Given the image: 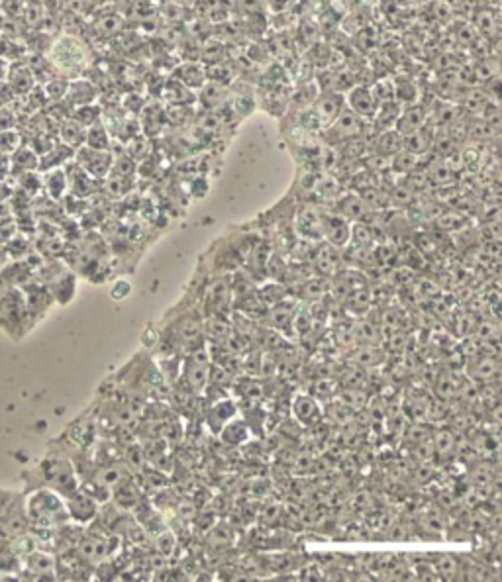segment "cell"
<instances>
[{
	"mask_svg": "<svg viewBox=\"0 0 502 582\" xmlns=\"http://www.w3.org/2000/svg\"><path fill=\"white\" fill-rule=\"evenodd\" d=\"M27 518L36 521L37 526H57L59 521H65L69 518V512L65 502H61L59 494L54 491H39L36 492L30 502H27Z\"/></svg>",
	"mask_w": 502,
	"mask_h": 582,
	"instance_id": "obj_1",
	"label": "cell"
},
{
	"mask_svg": "<svg viewBox=\"0 0 502 582\" xmlns=\"http://www.w3.org/2000/svg\"><path fill=\"white\" fill-rule=\"evenodd\" d=\"M87 47L73 36L59 37L51 46V65L61 73L79 75L87 67Z\"/></svg>",
	"mask_w": 502,
	"mask_h": 582,
	"instance_id": "obj_2",
	"label": "cell"
},
{
	"mask_svg": "<svg viewBox=\"0 0 502 582\" xmlns=\"http://www.w3.org/2000/svg\"><path fill=\"white\" fill-rule=\"evenodd\" d=\"M73 159L82 171H87V173L91 175L92 179L102 181L104 177H108L110 169H112V161H114V155H112V151H101V149L81 146L79 149H75Z\"/></svg>",
	"mask_w": 502,
	"mask_h": 582,
	"instance_id": "obj_3",
	"label": "cell"
},
{
	"mask_svg": "<svg viewBox=\"0 0 502 582\" xmlns=\"http://www.w3.org/2000/svg\"><path fill=\"white\" fill-rule=\"evenodd\" d=\"M344 99H346L347 108L351 110L356 116H359L361 120H373L379 104L375 101L371 87L356 84L347 91V94H344Z\"/></svg>",
	"mask_w": 502,
	"mask_h": 582,
	"instance_id": "obj_4",
	"label": "cell"
},
{
	"mask_svg": "<svg viewBox=\"0 0 502 582\" xmlns=\"http://www.w3.org/2000/svg\"><path fill=\"white\" fill-rule=\"evenodd\" d=\"M44 474H46L47 482L51 484V488L57 492H63V494H73L77 491V482H75V474L71 464L59 461V459H51L44 464Z\"/></svg>",
	"mask_w": 502,
	"mask_h": 582,
	"instance_id": "obj_5",
	"label": "cell"
},
{
	"mask_svg": "<svg viewBox=\"0 0 502 582\" xmlns=\"http://www.w3.org/2000/svg\"><path fill=\"white\" fill-rule=\"evenodd\" d=\"M322 236L328 239L330 246H347L349 237H351V222L344 218V216H339L338 212L322 216Z\"/></svg>",
	"mask_w": 502,
	"mask_h": 582,
	"instance_id": "obj_6",
	"label": "cell"
},
{
	"mask_svg": "<svg viewBox=\"0 0 502 582\" xmlns=\"http://www.w3.org/2000/svg\"><path fill=\"white\" fill-rule=\"evenodd\" d=\"M330 134L336 136L338 141H347L351 137L363 134V120L356 116L347 106H344L338 116L330 122Z\"/></svg>",
	"mask_w": 502,
	"mask_h": 582,
	"instance_id": "obj_7",
	"label": "cell"
},
{
	"mask_svg": "<svg viewBox=\"0 0 502 582\" xmlns=\"http://www.w3.org/2000/svg\"><path fill=\"white\" fill-rule=\"evenodd\" d=\"M428 116L429 110L422 104H410V106H402V112L396 124H394V129L401 134V136H406V134H412L416 129H420L422 126L428 124Z\"/></svg>",
	"mask_w": 502,
	"mask_h": 582,
	"instance_id": "obj_8",
	"label": "cell"
},
{
	"mask_svg": "<svg viewBox=\"0 0 502 582\" xmlns=\"http://www.w3.org/2000/svg\"><path fill=\"white\" fill-rule=\"evenodd\" d=\"M96 101V87L92 84L89 79H82L77 77L73 81H69L67 84V92H65V104L73 110L82 104H91Z\"/></svg>",
	"mask_w": 502,
	"mask_h": 582,
	"instance_id": "obj_9",
	"label": "cell"
},
{
	"mask_svg": "<svg viewBox=\"0 0 502 582\" xmlns=\"http://www.w3.org/2000/svg\"><path fill=\"white\" fill-rule=\"evenodd\" d=\"M373 212L375 210L369 208L357 192H349L338 201V214L349 220L351 224L353 222H369Z\"/></svg>",
	"mask_w": 502,
	"mask_h": 582,
	"instance_id": "obj_10",
	"label": "cell"
},
{
	"mask_svg": "<svg viewBox=\"0 0 502 582\" xmlns=\"http://www.w3.org/2000/svg\"><path fill=\"white\" fill-rule=\"evenodd\" d=\"M67 173V171H65ZM99 184L101 181L92 179L91 175L87 171H82L79 165L75 163L69 173H67V186H69V192L77 196V198H84V196H91L94 192L99 191Z\"/></svg>",
	"mask_w": 502,
	"mask_h": 582,
	"instance_id": "obj_11",
	"label": "cell"
},
{
	"mask_svg": "<svg viewBox=\"0 0 502 582\" xmlns=\"http://www.w3.org/2000/svg\"><path fill=\"white\" fill-rule=\"evenodd\" d=\"M67 512H69V518L77 519V521H89L96 516V500L89 496L87 492L75 491L73 494H69V500H67Z\"/></svg>",
	"mask_w": 502,
	"mask_h": 582,
	"instance_id": "obj_12",
	"label": "cell"
},
{
	"mask_svg": "<svg viewBox=\"0 0 502 582\" xmlns=\"http://www.w3.org/2000/svg\"><path fill=\"white\" fill-rule=\"evenodd\" d=\"M6 82H8V87L16 96H26L27 92L36 87V77H34V71H32L30 65L10 63Z\"/></svg>",
	"mask_w": 502,
	"mask_h": 582,
	"instance_id": "obj_13",
	"label": "cell"
},
{
	"mask_svg": "<svg viewBox=\"0 0 502 582\" xmlns=\"http://www.w3.org/2000/svg\"><path fill=\"white\" fill-rule=\"evenodd\" d=\"M292 416L304 426H316L322 419V408L314 396H296L292 400Z\"/></svg>",
	"mask_w": 502,
	"mask_h": 582,
	"instance_id": "obj_14",
	"label": "cell"
},
{
	"mask_svg": "<svg viewBox=\"0 0 502 582\" xmlns=\"http://www.w3.org/2000/svg\"><path fill=\"white\" fill-rule=\"evenodd\" d=\"M434 134H436V127L432 124H426L422 126L420 129L412 132V134H406L402 136V149L408 151V153L416 155L420 157L424 153H429V147H432V139H434Z\"/></svg>",
	"mask_w": 502,
	"mask_h": 582,
	"instance_id": "obj_15",
	"label": "cell"
},
{
	"mask_svg": "<svg viewBox=\"0 0 502 582\" xmlns=\"http://www.w3.org/2000/svg\"><path fill=\"white\" fill-rule=\"evenodd\" d=\"M75 157L73 147L65 146L63 141H55L51 149H47L46 153L39 155V165H37V171L46 173L49 169H57V167H63Z\"/></svg>",
	"mask_w": 502,
	"mask_h": 582,
	"instance_id": "obj_16",
	"label": "cell"
},
{
	"mask_svg": "<svg viewBox=\"0 0 502 582\" xmlns=\"http://www.w3.org/2000/svg\"><path fill=\"white\" fill-rule=\"evenodd\" d=\"M112 541H114V539H108V537L101 536L87 537L81 545H79V555H81L84 561H89V563H101L102 559H106V557L112 553V549H110V543H112Z\"/></svg>",
	"mask_w": 502,
	"mask_h": 582,
	"instance_id": "obj_17",
	"label": "cell"
},
{
	"mask_svg": "<svg viewBox=\"0 0 502 582\" xmlns=\"http://www.w3.org/2000/svg\"><path fill=\"white\" fill-rule=\"evenodd\" d=\"M402 149V136L391 127V129H381L377 132V136L373 139V151L375 153L383 155V157H393L394 153H399Z\"/></svg>",
	"mask_w": 502,
	"mask_h": 582,
	"instance_id": "obj_18",
	"label": "cell"
},
{
	"mask_svg": "<svg viewBox=\"0 0 502 582\" xmlns=\"http://www.w3.org/2000/svg\"><path fill=\"white\" fill-rule=\"evenodd\" d=\"M344 106H346L344 94H338V92H326V94L318 101V104H316L314 114L318 116L320 122H332V120L336 118L339 112L344 110Z\"/></svg>",
	"mask_w": 502,
	"mask_h": 582,
	"instance_id": "obj_19",
	"label": "cell"
},
{
	"mask_svg": "<svg viewBox=\"0 0 502 582\" xmlns=\"http://www.w3.org/2000/svg\"><path fill=\"white\" fill-rule=\"evenodd\" d=\"M84 132H87V127H82L81 124H77L71 118L61 120L59 126H57L59 141H63L65 146L73 147V149L84 146Z\"/></svg>",
	"mask_w": 502,
	"mask_h": 582,
	"instance_id": "obj_20",
	"label": "cell"
},
{
	"mask_svg": "<svg viewBox=\"0 0 502 582\" xmlns=\"http://www.w3.org/2000/svg\"><path fill=\"white\" fill-rule=\"evenodd\" d=\"M112 136H110L108 126H104V122H96L92 126L87 127L84 132V146L92 149H101V151H110L112 149Z\"/></svg>",
	"mask_w": 502,
	"mask_h": 582,
	"instance_id": "obj_21",
	"label": "cell"
},
{
	"mask_svg": "<svg viewBox=\"0 0 502 582\" xmlns=\"http://www.w3.org/2000/svg\"><path fill=\"white\" fill-rule=\"evenodd\" d=\"M401 112H402V106L396 101L379 104V106H377V112H375V116H373L375 129H377V132H381V129H391V127H394L396 120H399V116H401Z\"/></svg>",
	"mask_w": 502,
	"mask_h": 582,
	"instance_id": "obj_22",
	"label": "cell"
},
{
	"mask_svg": "<svg viewBox=\"0 0 502 582\" xmlns=\"http://www.w3.org/2000/svg\"><path fill=\"white\" fill-rule=\"evenodd\" d=\"M339 247H334L326 243V246L318 247V251L314 255V265L322 274H334L338 271L339 267V259H341V253L338 251Z\"/></svg>",
	"mask_w": 502,
	"mask_h": 582,
	"instance_id": "obj_23",
	"label": "cell"
},
{
	"mask_svg": "<svg viewBox=\"0 0 502 582\" xmlns=\"http://www.w3.org/2000/svg\"><path fill=\"white\" fill-rule=\"evenodd\" d=\"M12 163V173H26V171H37L39 165V155L30 146H22L10 155Z\"/></svg>",
	"mask_w": 502,
	"mask_h": 582,
	"instance_id": "obj_24",
	"label": "cell"
},
{
	"mask_svg": "<svg viewBox=\"0 0 502 582\" xmlns=\"http://www.w3.org/2000/svg\"><path fill=\"white\" fill-rule=\"evenodd\" d=\"M236 412H238V408H236V404L232 400H222L218 402L214 408L208 412V426H211V429L214 431V434H218L220 429L224 428L226 424H228L230 419L236 416Z\"/></svg>",
	"mask_w": 502,
	"mask_h": 582,
	"instance_id": "obj_25",
	"label": "cell"
},
{
	"mask_svg": "<svg viewBox=\"0 0 502 582\" xmlns=\"http://www.w3.org/2000/svg\"><path fill=\"white\" fill-rule=\"evenodd\" d=\"M44 189L49 192V196L59 201L63 198L65 192L69 191L67 186V173H65L63 167H57V169H49L46 171V177H44Z\"/></svg>",
	"mask_w": 502,
	"mask_h": 582,
	"instance_id": "obj_26",
	"label": "cell"
},
{
	"mask_svg": "<svg viewBox=\"0 0 502 582\" xmlns=\"http://www.w3.org/2000/svg\"><path fill=\"white\" fill-rule=\"evenodd\" d=\"M351 361L359 369H373L384 361V355L381 349H377V346H359L351 353Z\"/></svg>",
	"mask_w": 502,
	"mask_h": 582,
	"instance_id": "obj_27",
	"label": "cell"
},
{
	"mask_svg": "<svg viewBox=\"0 0 502 582\" xmlns=\"http://www.w3.org/2000/svg\"><path fill=\"white\" fill-rule=\"evenodd\" d=\"M322 216L318 208H304L299 216V228L306 237H322Z\"/></svg>",
	"mask_w": 502,
	"mask_h": 582,
	"instance_id": "obj_28",
	"label": "cell"
},
{
	"mask_svg": "<svg viewBox=\"0 0 502 582\" xmlns=\"http://www.w3.org/2000/svg\"><path fill=\"white\" fill-rule=\"evenodd\" d=\"M218 436L222 437V441L228 443V445H239V443L246 441L249 431H247L246 422H239V419L232 418L224 428L220 429Z\"/></svg>",
	"mask_w": 502,
	"mask_h": 582,
	"instance_id": "obj_29",
	"label": "cell"
},
{
	"mask_svg": "<svg viewBox=\"0 0 502 582\" xmlns=\"http://www.w3.org/2000/svg\"><path fill=\"white\" fill-rule=\"evenodd\" d=\"M177 81H181L184 87H202L206 82V69L199 63H184L177 71Z\"/></svg>",
	"mask_w": 502,
	"mask_h": 582,
	"instance_id": "obj_30",
	"label": "cell"
},
{
	"mask_svg": "<svg viewBox=\"0 0 502 582\" xmlns=\"http://www.w3.org/2000/svg\"><path fill=\"white\" fill-rule=\"evenodd\" d=\"M69 118L75 120L77 124H81L82 127H89L92 126V124H96V122H101L102 108L99 104H94V102H91V104H82V106H77V108L71 110Z\"/></svg>",
	"mask_w": 502,
	"mask_h": 582,
	"instance_id": "obj_31",
	"label": "cell"
},
{
	"mask_svg": "<svg viewBox=\"0 0 502 582\" xmlns=\"http://www.w3.org/2000/svg\"><path fill=\"white\" fill-rule=\"evenodd\" d=\"M489 102H491V99H489V94H487V92L481 91V89H469V91L463 94L461 108L465 110V112H469V114L481 116Z\"/></svg>",
	"mask_w": 502,
	"mask_h": 582,
	"instance_id": "obj_32",
	"label": "cell"
},
{
	"mask_svg": "<svg viewBox=\"0 0 502 582\" xmlns=\"http://www.w3.org/2000/svg\"><path fill=\"white\" fill-rule=\"evenodd\" d=\"M101 182L104 192H106L108 196H112V198H122V196H126V194L132 191V181H130L128 177H120V175L108 173V177H104Z\"/></svg>",
	"mask_w": 502,
	"mask_h": 582,
	"instance_id": "obj_33",
	"label": "cell"
},
{
	"mask_svg": "<svg viewBox=\"0 0 502 582\" xmlns=\"http://www.w3.org/2000/svg\"><path fill=\"white\" fill-rule=\"evenodd\" d=\"M418 165H420V157H416V155H412L408 153V151L401 149L399 153H394L393 157L389 159V171L396 175H406L410 173L412 169H416Z\"/></svg>",
	"mask_w": 502,
	"mask_h": 582,
	"instance_id": "obj_34",
	"label": "cell"
},
{
	"mask_svg": "<svg viewBox=\"0 0 502 582\" xmlns=\"http://www.w3.org/2000/svg\"><path fill=\"white\" fill-rule=\"evenodd\" d=\"M424 171H426V175H428L429 184H439V186H446V184L453 182V179H456V173H453V171L449 169L444 159H441V161H439V159H436V161L429 165V167H426Z\"/></svg>",
	"mask_w": 502,
	"mask_h": 582,
	"instance_id": "obj_35",
	"label": "cell"
},
{
	"mask_svg": "<svg viewBox=\"0 0 502 582\" xmlns=\"http://www.w3.org/2000/svg\"><path fill=\"white\" fill-rule=\"evenodd\" d=\"M149 151H151V144H149V139H147L146 136H142V134L130 137L128 141H126V146H124V153L128 155V157H132L136 163L137 161H142V159H146L147 155H149Z\"/></svg>",
	"mask_w": 502,
	"mask_h": 582,
	"instance_id": "obj_36",
	"label": "cell"
},
{
	"mask_svg": "<svg viewBox=\"0 0 502 582\" xmlns=\"http://www.w3.org/2000/svg\"><path fill=\"white\" fill-rule=\"evenodd\" d=\"M357 341H361L363 346H379L381 343V328L373 322H359L357 328L353 329Z\"/></svg>",
	"mask_w": 502,
	"mask_h": 582,
	"instance_id": "obj_37",
	"label": "cell"
},
{
	"mask_svg": "<svg viewBox=\"0 0 502 582\" xmlns=\"http://www.w3.org/2000/svg\"><path fill=\"white\" fill-rule=\"evenodd\" d=\"M418 89L412 81H394V101L401 106H410L418 102Z\"/></svg>",
	"mask_w": 502,
	"mask_h": 582,
	"instance_id": "obj_38",
	"label": "cell"
},
{
	"mask_svg": "<svg viewBox=\"0 0 502 582\" xmlns=\"http://www.w3.org/2000/svg\"><path fill=\"white\" fill-rule=\"evenodd\" d=\"M114 498H116V502H118L120 508H126V510L136 508L137 500H139V496H137V488L130 481H124L122 484H118V486L114 488Z\"/></svg>",
	"mask_w": 502,
	"mask_h": 582,
	"instance_id": "obj_39",
	"label": "cell"
},
{
	"mask_svg": "<svg viewBox=\"0 0 502 582\" xmlns=\"http://www.w3.org/2000/svg\"><path fill=\"white\" fill-rule=\"evenodd\" d=\"M22 146H24L22 134H20L16 127H4V129H0V153L12 155Z\"/></svg>",
	"mask_w": 502,
	"mask_h": 582,
	"instance_id": "obj_40",
	"label": "cell"
},
{
	"mask_svg": "<svg viewBox=\"0 0 502 582\" xmlns=\"http://www.w3.org/2000/svg\"><path fill=\"white\" fill-rule=\"evenodd\" d=\"M202 104L206 106L208 110L218 108L220 104L224 102V87L220 82H204L202 84Z\"/></svg>",
	"mask_w": 502,
	"mask_h": 582,
	"instance_id": "obj_41",
	"label": "cell"
},
{
	"mask_svg": "<svg viewBox=\"0 0 502 582\" xmlns=\"http://www.w3.org/2000/svg\"><path fill=\"white\" fill-rule=\"evenodd\" d=\"M206 381H208V363H199L191 359V363L187 367V382L199 391L206 384Z\"/></svg>",
	"mask_w": 502,
	"mask_h": 582,
	"instance_id": "obj_42",
	"label": "cell"
},
{
	"mask_svg": "<svg viewBox=\"0 0 502 582\" xmlns=\"http://www.w3.org/2000/svg\"><path fill=\"white\" fill-rule=\"evenodd\" d=\"M124 481H128V474H124V471H122L120 467H106V469H102V471H99V474H96V482H99L101 486H104L106 491L116 488V486L122 484Z\"/></svg>",
	"mask_w": 502,
	"mask_h": 582,
	"instance_id": "obj_43",
	"label": "cell"
},
{
	"mask_svg": "<svg viewBox=\"0 0 502 582\" xmlns=\"http://www.w3.org/2000/svg\"><path fill=\"white\" fill-rule=\"evenodd\" d=\"M338 400L344 402L351 410H361L367 406L369 396H367L365 388H346L344 392H339Z\"/></svg>",
	"mask_w": 502,
	"mask_h": 582,
	"instance_id": "obj_44",
	"label": "cell"
},
{
	"mask_svg": "<svg viewBox=\"0 0 502 582\" xmlns=\"http://www.w3.org/2000/svg\"><path fill=\"white\" fill-rule=\"evenodd\" d=\"M373 232H371L367 222H353L351 224V237H349V241H356L361 249H365L367 246L373 243Z\"/></svg>",
	"mask_w": 502,
	"mask_h": 582,
	"instance_id": "obj_45",
	"label": "cell"
},
{
	"mask_svg": "<svg viewBox=\"0 0 502 582\" xmlns=\"http://www.w3.org/2000/svg\"><path fill=\"white\" fill-rule=\"evenodd\" d=\"M436 569H438L439 576L446 578V581H451V578L459 576V563H457L456 557L441 555L438 559V563H436Z\"/></svg>",
	"mask_w": 502,
	"mask_h": 582,
	"instance_id": "obj_46",
	"label": "cell"
},
{
	"mask_svg": "<svg viewBox=\"0 0 502 582\" xmlns=\"http://www.w3.org/2000/svg\"><path fill=\"white\" fill-rule=\"evenodd\" d=\"M156 549L161 557H171L177 549V537L171 531H161L156 539Z\"/></svg>",
	"mask_w": 502,
	"mask_h": 582,
	"instance_id": "obj_47",
	"label": "cell"
},
{
	"mask_svg": "<svg viewBox=\"0 0 502 582\" xmlns=\"http://www.w3.org/2000/svg\"><path fill=\"white\" fill-rule=\"evenodd\" d=\"M373 91V96L377 104H383V102H391L394 101V81H377V84L371 87Z\"/></svg>",
	"mask_w": 502,
	"mask_h": 582,
	"instance_id": "obj_48",
	"label": "cell"
},
{
	"mask_svg": "<svg viewBox=\"0 0 502 582\" xmlns=\"http://www.w3.org/2000/svg\"><path fill=\"white\" fill-rule=\"evenodd\" d=\"M434 447H436V451H438L439 455H449L456 449V436L451 431H448V429L439 431L436 439H434Z\"/></svg>",
	"mask_w": 502,
	"mask_h": 582,
	"instance_id": "obj_49",
	"label": "cell"
},
{
	"mask_svg": "<svg viewBox=\"0 0 502 582\" xmlns=\"http://www.w3.org/2000/svg\"><path fill=\"white\" fill-rule=\"evenodd\" d=\"M496 374H498V363H496L494 359H491V357H484V359H481V361H477L475 377L489 381V379H493V377H496Z\"/></svg>",
	"mask_w": 502,
	"mask_h": 582,
	"instance_id": "obj_50",
	"label": "cell"
},
{
	"mask_svg": "<svg viewBox=\"0 0 502 582\" xmlns=\"http://www.w3.org/2000/svg\"><path fill=\"white\" fill-rule=\"evenodd\" d=\"M336 392V382L332 379H318L312 384V394L314 398H332Z\"/></svg>",
	"mask_w": 502,
	"mask_h": 582,
	"instance_id": "obj_51",
	"label": "cell"
},
{
	"mask_svg": "<svg viewBox=\"0 0 502 582\" xmlns=\"http://www.w3.org/2000/svg\"><path fill=\"white\" fill-rule=\"evenodd\" d=\"M96 27L101 30V34H116L122 30V18L118 14H106L96 22Z\"/></svg>",
	"mask_w": 502,
	"mask_h": 582,
	"instance_id": "obj_52",
	"label": "cell"
},
{
	"mask_svg": "<svg viewBox=\"0 0 502 582\" xmlns=\"http://www.w3.org/2000/svg\"><path fill=\"white\" fill-rule=\"evenodd\" d=\"M341 382H344V386H346V388H365L367 379H365V374H363V371H361L359 367H356V369H351V371L344 373Z\"/></svg>",
	"mask_w": 502,
	"mask_h": 582,
	"instance_id": "obj_53",
	"label": "cell"
},
{
	"mask_svg": "<svg viewBox=\"0 0 502 582\" xmlns=\"http://www.w3.org/2000/svg\"><path fill=\"white\" fill-rule=\"evenodd\" d=\"M436 220V226L439 229H446V232H453L463 226V218L459 214H439Z\"/></svg>",
	"mask_w": 502,
	"mask_h": 582,
	"instance_id": "obj_54",
	"label": "cell"
},
{
	"mask_svg": "<svg viewBox=\"0 0 502 582\" xmlns=\"http://www.w3.org/2000/svg\"><path fill=\"white\" fill-rule=\"evenodd\" d=\"M18 175H20V184H22L27 192L36 194L37 189H42V179L37 177L36 171H26V173H18Z\"/></svg>",
	"mask_w": 502,
	"mask_h": 582,
	"instance_id": "obj_55",
	"label": "cell"
},
{
	"mask_svg": "<svg viewBox=\"0 0 502 582\" xmlns=\"http://www.w3.org/2000/svg\"><path fill=\"white\" fill-rule=\"evenodd\" d=\"M406 439L410 441V443H424V441H429V429L424 428L422 424H414V426H410L408 428V431H406Z\"/></svg>",
	"mask_w": 502,
	"mask_h": 582,
	"instance_id": "obj_56",
	"label": "cell"
},
{
	"mask_svg": "<svg viewBox=\"0 0 502 582\" xmlns=\"http://www.w3.org/2000/svg\"><path fill=\"white\" fill-rule=\"evenodd\" d=\"M316 192H320V194L326 196V198H332V196L338 192V182H336L334 177H324V179H320V182L316 184Z\"/></svg>",
	"mask_w": 502,
	"mask_h": 582,
	"instance_id": "obj_57",
	"label": "cell"
},
{
	"mask_svg": "<svg viewBox=\"0 0 502 582\" xmlns=\"http://www.w3.org/2000/svg\"><path fill=\"white\" fill-rule=\"evenodd\" d=\"M271 318H273V322L279 328H283V326H289V324H291L292 312L291 310H275L273 314H271Z\"/></svg>",
	"mask_w": 502,
	"mask_h": 582,
	"instance_id": "obj_58",
	"label": "cell"
},
{
	"mask_svg": "<svg viewBox=\"0 0 502 582\" xmlns=\"http://www.w3.org/2000/svg\"><path fill=\"white\" fill-rule=\"evenodd\" d=\"M306 294L308 296H320V294H324V291H326V286H324V282L322 281H308L306 282Z\"/></svg>",
	"mask_w": 502,
	"mask_h": 582,
	"instance_id": "obj_59",
	"label": "cell"
},
{
	"mask_svg": "<svg viewBox=\"0 0 502 582\" xmlns=\"http://www.w3.org/2000/svg\"><path fill=\"white\" fill-rule=\"evenodd\" d=\"M12 173V163H10V155L0 153V181H4Z\"/></svg>",
	"mask_w": 502,
	"mask_h": 582,
	"instance_id": "obj_60",
	"label": "cell"
},
{
	"mask_svg": "<svg viewBox=\"0 0 502 582\" xmlns=\"http://www.w3.org/2000/svg\"><path fill=\"white\" fill-rule=\"evenodd\" d=\"M10 63H12V61H8L6 57H0V82L6 81L10 71Z\"/></svg>",
	"mask_w": 502,
	"mask_h": 582,
	"instance_id": "obj_61",
	"label": "cell"
}]
</instances>
